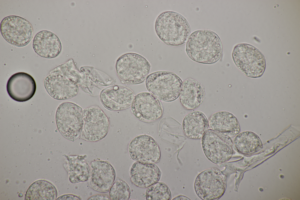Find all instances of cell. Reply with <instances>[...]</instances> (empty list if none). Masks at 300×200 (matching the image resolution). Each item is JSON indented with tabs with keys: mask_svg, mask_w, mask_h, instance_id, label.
<instances>
[{
	"mask_svg": "<svg viewBox=\"0 0 300 200\" xmlns=\"http://www.w3.org/2000/svg\"><path fill=\"white\" fill-rule=\"evenodd\" d=\"M208 121L202 112L195 111L187 114L183 122V128L185 136L192 139H200L207 130Z\"/></svg>",
	"mask_w": 300,
	"mask_h": 200,
	"instance_id": "44dd1931",
	"label": "cell"
},
{
	"mask_svg": "<svg viewBox=\"0 0 300 200\" xmlns=\"http://www.w3.org/2000/svg\"><path fill=\"white\" fill-rule=\"evenodd\" d=\"M131 109L137 118L145 122L156 120L163 114V109L159 100L148 92L140 93L134 97Z\"/></svg>",
	"mask_w": 300,
	"mask_h": 200,
	"instance_id": "7c38bea8",
	"label": "cell"
},
{
	"mask_svg": "<svg viewBox=\"0 0 300 200\" xmlns=\"http://www.w3.org/2000/svg\"><path fill=\"white\" fill-rule=\"evenodd\" d=\"M183 83L177 75L168 71L152 73L146 80L148 91L159 100L165 102L173 101L179 97Z\"/></svg>",
	"mask_w": 300,
	"mask_h": 200,
	"instance_id": "3957f363",
	"label": "cell"
},
{
	"mask_svg": "<svg viewBox=\"0 0 300 200\" xmlns=\"http://www.w3.org/2000/svg\"><path fill=\"white\" fill-rule=\"evenodd\" d=\"M190 59L199 63L211 64L219 60L222 53L221 42L214 32L207 30H199L189 36L186 47Z\"/></svg>",
	"mask_w": 300,
	"mask_h": 200,
	"instance_id": "6da1fadb",
	"label": "cell"
},
{
	"mask_svg": "<svg viewBox=\"0 0 300 200\" xmlns=\"http://www.w3.org/2000/svg\"><path fill=\"white\" fill-rule=\"evenodd\" d=\"M130 156L137 162L154 163L160 159V150L157 143L151 137L142 135L134 138L129 147Z\"/></svg>",
	"mask_w": 300,
	"mask_h": 200,
	"instance_id": "4fadbf2b",
	"label": "cell"
},
{
	"mask_svg": "<svg viewBox=\"0 0 300 200\" xmlns=\"http://www.w3.org/2000/svg\"><path fill=\"white\" fill-rule=\"evenodd\" d=\"M173 200H190V199L188 197H186V196H183V195H179V196H178L175 197L173 199Z\"/></svg>",
	"mask_w": 300,
	"mask_h": 200,
	"instance_id": "f546056e",
	"label": "cell"
},
{
	"mask_svg": "<svg viewBox=\"0 0 300 200\" xmlns=\"http://www.w3.org/2000/svg\"><path fill=\"white\" fill-rule=\"evenodd\" d=\"M156 33L166 45L177 46L185 43L190 33V28L186 19L177 12L167 11L157 18L155 24Z\"/></svg>",
	"mask_w": 300,
	"mask_h": 200,
	"instance_id": "7a4b0ae2",
	"label": "cell"
},
{
	"mask_svg": "<svg viewBox=\"0 0 300 200\" xmlns=\"http://www.w3.org/2000/svg\"><path fill=\"white\" fill-rule=\"evenodd\" d=\"M57 192L56 188L49 182L43 180L36 181L28 188L25 200H55Z\"/></svg>",
	"mask_w": 300,
	"mask_h": 200,
	"instance_id": "cb8c5ba5",
	"label": "cell"
},
{
	"mask_svg": "<svg viewBox=\"0 0 300 200\" xmlns=\"http://www.w3.org/2000/svg\"><path fill=\"white\" fill-rule=\"evenodd\" d=\"M146 196L147 200H170L171 193L166 184L157 182L148 187Z\"/></svg>",
	"mask_w": 300,
	"mask_h": 200,
	"instance_id": "d4e9b609",
	"label": "cell"
},
{
	"mask_svg": "<svg viewBox=\"0 0 300 200\" xmlns=\"http://www.w3.org/2000/svg\"><path fill=\"white\" fill-rule=\"evenodd\" d=\"M227 185L224 173L219 169L213 167L204 170L198 175L195 182L194 188L201 199L214 200L222 196Z\"/></svg>",
	"mask_w": 300,
	"mask_h": 200,
	"instance_id": "52a82bcc",
	"label": "cell"
},
{
	"mask_svg": "<svg viewBox=\"0 0 300 200\" xmlns=\"http://www.w3.org/2000/svg\"><path fill=\"white\" fill-rule=\"evenodd\" d=\"M202 148L206 157L217 165L226 162L233 153V142L229 137L209 129L202 139Z\"/></svg>",
	"mask_w": 300,
	"mask_h": 200,
	"instance_id": "ba28073f",
	"label": "cell"
},
{
	"mask_svg": "<svg viewBox=\"0 0 300 200\" xmlns=\"http://www.w3.org/2000/svg\"><path fill=\"white\" fill-rule=\"evenodd\" d=\"M64 156L67 161L66 168L70 182L72 183H77L88 180L90 167L85 161L86 155Z\"/></svg>",
	"mask_w": 300,
	"mask_h": 200,
	"instance_id": "7402d4cb",
	"label": "cell"
},
{
	"mask_svg": "<svg viewBox=\"0 0 300 200\" xmlns=\"http://www.w3.org/2000/svg\"><path fill=\"white\" fill-rule=\"evenodd\" d=\"M88 200H111L110 197L105 194H98L94 195L90 197Z\"/></svg>",
	"mask_w": 300,
	"mask_h": 200,
	"instance_id": "f1b7e54d",
	"label": "cell"
},
{
	"mask_svg": "<svg viewBox=\"0 0 300 200\" xmlns=\"http://www.w3.org/2000/svg\"><path fill=\"white\" fill-rule=\"evenodd\" d=\"M115 68L122 82L135 85L145 81L150 72L151 65L142 56L136 53H129L117 59Z\"/></svg>",
	"mask_w": 300,
	"mask_h": 200,
	"instance_id": "277c9868",
	"label": "cell"
},
{
	"mask_svg": "<svg viewBox=\"0 0 300 200\" xmlns=\"http://www.w3.org/2000/svg\"><path fill=\"white\" fill-rule=\"evenodd\" d=\"M0 32L4 40L17 47L28 45L31 40L33 29L30 23L25 18L12 15L4 18L1 21Z\"/></svg>",
	"mask_w": 300,
	"mask_h": 200,
	"instance_id": "30bf717a",
	"label": "cell"
},
{
	"mask_svg": "<svg viewBox=\"0 0 300 200\" xmlns=\"http://www.w3.org/2000/svg\"><path fill=\"white\" fill-rule=\"evenodd\" d=\"M100 97L101 102L105 108L110 110L117 111L129 107L135 97L133 92L129 89L115 85L103 89Z\"/></svg>",
	"mask_w": 300,
	"mask_h": 200,
	"instance_id": "2e32d148",
	"label": "cell"
},
{
	"mask_svg": "<svg viewBox=\"0 0 300 200\" xmlns=\"http://www.w3.org/2000/svg\"><path fill=\"white\" fill-rule=\"evenodd\" d=\"M130 190L127 184L122 179L117 178L109 190V197L112 200H128Z\"/></svg>",
	"mask_w": 300,
	"mask_h": 200,
	"instance_id": "484cf974",
	"label": "cell"
},
{
	"mask_svg": "<svg viewBox=\"0 0 300 200\" xmlns=\"http://www.w3.org/2000/svg\"><path fill=\"white\" fill-rule=\"evenodd\" d=\"M115 177V170L108 161L97 160L91 162L88 183L94 190L101 193L108 192Z\"/></svg>",
	"mask_w": 300,
	"mask_h": 200,
	"instance_id": "5bb4252c",
	"label": "cell"
},
{
	"mask_svg": "<svg viewBox=\"0 0 300 200\" xmlns=\"http://www.w3.org/2000/svg\"><path fill=\"white\" fill-rule=\"evenodd\" d=\"M82 108L71 102L62 103L58 107L56 114L57 128L62 135L74 142L81 135L83 121Z\"/></svg>",
	"mask_w": 300,
	"mask_h": 200,
	"instance_id": "8992f818",
	"label": "cell"
},
{
	"mask_svg": "<svg viewBox=\"0 0 300 200\" xmlns=\"http://www.w3.org/2000/svg\"><path fill=\"white\" fill-rule=\"evenodd\" d=\"M232 57L237 67L247 76L256 78L263 74L266 67L265 59L254 46L245 43L238 44L234 48Z\"/></svg>",
	"mask_w": 300,
	"mask_h": 200,
	"instance_id": "5b68a950",
	"label": "cell"
},
{
	"mask_svg": "<svg viewBox=\"0 0 300 200\" xmlns=\"http://www.w3.org/2000/svg\"><path fill=\"white\" fill-rule=\"evenodd\" d=\"M161 172L154 164L140 162H135L130 170L132 182L137 187L147 188L158 181Z\"/></svg>",
	"mask_w": 300,
	"mask_h": 200,
	"instance_id": "ac0fdd59",
	"label": "cell"
},
{
	"mask_svg": "<svg viewBox=\"0 0 300 200\" xmlns=\"http://www.w3.org/2000/svg\"><path fill=\"white\" fill-rule=\"evenodd\" d=\"M81 199L77 196L71 194L62 195L58 197L56 200H79Z\"/></svg>",
	"mask_w": 300,
	"mask_h": 200,
	"instance_id": "83f0119b",
	"label": "cell"
},
{
	"mask_svg": "<svg viewBox=\"0 0 300 200\" xmlns=\"http://www.w3.org/2000/svg\"><path fill=\"white\" fill-rule=\"evenodd\" d=\"M233 148L238 152L245 155L253 154L263 147L262 141L255 133L245 131L237 135L233 142Z\"/></svg>",
	"mask_w": 300,
	"mask_h": 200,
	"instance_id": "603a6c76",
	"label": "cell"
},
{
	"mask_svg": "<svg viewBox=\"0 0 300 200\" xmlns=\"http://www.w3.org/2000/svg\"><path fill=\"white\" fill-rule=\"evenodd\" d=\"M44 84L48 94L58 100L72 98L78 94L79 85L67 76L52 70L45 79Z\"/></svg>",
	"mask_w": 300,
	"mask_h": 200,
	"instance_id": "8fae6325",
	"label": "cell"
},
{
	"mask_svg": "<svg viewBox=\"0 0 300 200\" xmlns=\"http://www.w3.org/2000/svg\"><path fill=\"white\" fill-rule=\"evenodd\" d=\"M83 124L81 137L85 140H100L107 134L110 126L109 119L98 106H93L82 111Z\"/></svg>",
	"mask_w": 300,
	"mask_h": 200,
	"instance_id": "9c48e42d",
	"label": "cell"
},
{
	"mask_svg": "<svg viewBox=\"0 0 300 200\" xmlns=\"http://www.w3.org/2000/svg\"><path fill=\"white\" fill-rule=\"evenodd\" d=\"M205 96L204 90L197 82L191 78L183 83L179 100L183 106L188 110L194 109L202 103Z\"/></svg>",
	"mask_w": 300,
	"mask_h": 200,
	"instance_id": "ffe728a7",
	"label": "cell"
},
{
	"mask_svg": "<svg viewBox=\"0 0 300 200\" xmlns=\"http://www.w3.org/2000/svg\"><path fill=\"white\" fill-rule=\"evenodd\" d=\"M33 46L38 55L48 59L57 56L62 49L61 43L58 36L47 30L41 31L36 34L33 41Z\"/></svg>",
	"mask_w": 300,
	"mask_h": 200,
	"instance_id": "e0dca14e",
	"label": "cell"
},
{
	"mask_svg": "<svg viewBox=\"0 0 300 200\" xmlns=\"http://www.w3.org/2000/svg\"><path fill=\"white\" fill-rule=\"evenodd\" d=\"M80 70L84 72L91 82L94 85L105 86L111 84L113 80L103 72L93 67H82Z\"/></svg>",
	"mask_w": 300,
	"mask_h": 200,
	"instance_id": "4316f807",
	"label": "cell"
},
{
	"mask_svg": "<svg viewBox=\"0 0 300 200\" xmlns=\"http://www.w3.org/2000/svg\"><path fill=\"white\" fill-rule=\"evenodd\" d=\"M36 89L35 82L30 74L18 72L9 79L6 89L9 96L13 100L23 102L30 99L35 94Z\"/></svg>",
	"mask_w": 300,
	"mask_h": 200,
	"instance_id": "9a60e30c",
	"label": "cell"
},
{
	"mask_svg": "<svg viewBox=\"0 0 300 200\" xmlns=\"http://www.w3.org/2000/svg\"><path fill=\"white\" fill-rule=\"evenodd\" d=\"M209 126L212 130L220 134L234 137L240 132V127L236 117L229 112L221 111L210 116Z\"/></svg>",
	"mask_w": 300,
	"mask_h": 200,
	"instance_id": "d6986e66",
	"label": "cell"
}]
</instances>
